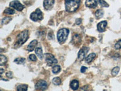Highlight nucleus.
Masks as SVG:
<instances>
[{
    "label": "nucleus",
    "instance_id": "obj_1",
    "mask_svg": "<svg viewBox=\"0 0 121 91\" xmlns=\"http://www.w3.org/2000/svg\"><path fill=\"white\" fill-rule=\"evenodd\" d=\"M81 0H65V5L67 12H73L79 7Z\"/></svg>",
    "mask_w": 121,
    "mask_h": 91
},
{
    "label": "nucleus",
    "instance_id": "obj_2",
    "mask_svg": "<svg viewBox=\"0 0 121 91\" xmlns=\"http://www.w3.org/2000/svg\"><path fill=\"white\" fill-rule=\"evenodd\" d=\"M69 34V30L67 29L64 28L58 31L57 34V38L60 43H62L67 40Z\"/></svg>",
    "mask_w": 121,
    "mask_h": 91
},
{
    "label": "nucleus",
    "instance_id": "obj_3",
    "mask_svg": "<svg viewBox=\"0 0 121 91\" xmlns=\"http://www.w3.org/2000/svg\"><path fill=\"white\" fill-rule=\"evenodd\" d=\"M28 38H29V32H28V30L22 31L18 35V37H17V44L20 46L23 44L26 41Z\"/></svg>",
    "mask_w": 121,
    "mask_h": 91
},
{
    "label": "nucleus",
    "instance_id": "obj_4",
    "mask_svg": "<svg viewBox=\"0 0 121 91\" xmlns=\"http://www.w3.org/2000/svg\"><path fill=\"white\" fill-rule=\"evenodd\" d=\"M45 61L49 66H52L58 63V60L55 58L53 55L50 54H45Z\"/></svg>",
    "mask_w": 121,
    "mask_h": 91
},
{
    "label": "nucleus",
    "instance_id": "obj_5",
    "mask_svg": "<svg viewBox=\"0 0 121 91\" xmlns=\"http://www.w3.org/2000/svg\"><path fill=\"white\" fill-rule=\"evenodd\" d=\"M43 18V13L39 9H37L35 12L32 13L30 15V19L34 21H38L39 20H41Z\"/></svg>",
    "mask_w": 121,
    "mask_h": 91
},
{
    "label": "nucleus",
    "instance_id": "obj_6",
    "mask_svg": "<svg viewBox=\"0 0 121 91\" xmlns=\"http://www.w3.org/2000/svg\"><path fill=\"white\" fill-rule=\"evenodd\" d=\"M9 5L10 7H13L18 11H22L24 8L23 5L18 1H13L10 2Z\"/></svg>",
    "mask_w": 121,
    "mask_h": 91
},
{
    "label": "nucleus",
    "instance_id": "obj_7",
    "mask_svg": "<svg viewBox=\"0 0 121 91\" xmlns=\"http://www.w3.org/2000/svg\"><path fill=\"white\" fill-rule=\"evenodd\" d=\"M35 88L38 90L44 91L47 89V83L44 80H39L35 85Z\"/></svg>",
    "mask_w": 121,
    "mask_h": 91
},
{
    "label": "nucleus",
    "instance_id": "obj_8",
    "mask_svg": "<svg viewBox=\"0 0 121 91\" xmlns=\"http://www.w3.org/2000/svg\"><path fill=\"white\" fill-rule=\"evenodd\" d=\"M88 50H89V49L87 47H84L80 50L78 53V59L80 61H82L84 59L86 54L88 53Z\"/></svg>",
    "mask_w": 121,
    "mask_h": 91
},
{
    "label": "nucleus",
    "instance_id": "obj_9",
    "mask_svg": "<svg viewBox=\"0 0 121 91\" xmlns=\"http://www.w3.org/2000/svg\"><path fill=\"white\" fill-rule=\"evenodd\" d=\"M55 0H44L43 5L46 10H50L53 6Z\"/></svg>",
    "mask_w": 121,
    "mask_h": 91
},
{
    "label": "nucleus",
    "instance_id": "obj_10",
    "mask_svg": "<svg viewBox=\"0 0 121 91\" xmlns=\"http://www.w3.org/2000/svg\"><path fill=\"white\" fill-rule=\"evenodd\" d=\"M107 25V22L106 21H103L100 22L99 23H98V24L97 25V27H98V30L100 32H104L105 30L106 29V26Z\"/></svg>",
    "mask_w": 121,
    "mask_h": 91
},
{
    "label": "nucleus",
    "instance_id": "obj_11",
    "mask_svg": "<svg viewBox=\"0 0 121 91\" xmlns=\"http://www.w3.org/2000/svg\"><path fill=\"white\" fill-rule=\"evenodd\" d=\"M96 0H86L85 5L90 8H95L97 6Z\"/></svg>",
    "mask_w": 121,
    "mask_h": 91
},
{
    "label": "nucleus",
    "instance_id": "obj_12",
    "mask_svg": "<svg viewBox=\"0 0 121 91\" xmlns=\"http://www.w3.org/2000/svg\"><path fill=\"white\" fill-rule=\"evenodd\" d=\"M37 44H38L37 40H33V41H32L31 42V43L29 44V46H27V50L30 52L33 51V50H34V49L35 48V47H36V46L37 45Z\"/></svg>",
    "mask_w": 121,
    "mask_h": 91
},
{
    "label": "nucleus",
    "instance_id": "obj_13",
    "mask_svg": "<svg viewBox=\"0 0 121 91\" xmlns=\"http://www.w3.org/2000/svg\"><path fill=\"white\" fill-rule=\"evenodd\" d=\"M70 87L74 91L77 90L79 87L78 81L76 80H73V81H72V82L70 83Z\"/></svg>",
    "mask_w": 121,
    "mask_h": 91
},
{
    "label": "nucleus",
    "instance_id": "obj_14",
    "mask_svg": "<svg viewBox=\"0 0 121 91\" xmlns=\"http://www.w3.org/2000/svg\"><path fill=\"white\" fill-rule=\"evenodd\" d=\"M96 57V54H95V53L90 54L86 57V58H85V62L87 63H90L91 62V61L95 59Z\"/></svg>",
    "mask_w": 121,
    "mask_h": 91
},
{
    "label": "nucleus",
    "instance_id": "obj_15",
    "mask_svg": "<svg viewBox=\"0 0 121 91\" xmlns=\"http://www.w3.org/2000/svg\"><path fill=\"white\" fill-rule=\"evenodd\" d=\"M35 53H36V55H38V57L39 59H43V57H44V55H43V50H42L41 47H38L35 49Z\"/></svg>",
    "mask_w": 121,
    "mask_h": 91
},
{
    "label": "nucleus",
    "instance_id": "obj_16",
    "mask_svg": "<svg viewBox=\"0 0 121 91\" xmlns=\"http://www.w3.org/2000/svg\"><path fill=\"white\" fill-rule=\"evenodd\" d=\"M27 87L28 86L26 84H20V85L18 86L17 90L18 91H27Z\"/></svg>",
    "mask_w": 121,
    "mask_h": 91
},
{
    "label": "nucleus",
    "instance_id": "obj_17",
    "mask_svg": "<svg viewBox=\"0 0 121 91\" xmlns=\"http://www.w3.org/2000/svg\"><path fill=\"white\" fill-rule=\"evenodd\" d=\"M95 15H96L97 19H99V18H102L104 15L103 10H100V9L97 10L96 13H95Z\"/></svg>",
    "mask_w": 121,
    "mask_h": 91
},
{
    "label": "nucleus",
    "instance_id": "obj_18",
    "mask_svg": "<svg viewBox=\"0 0 121 91\" xmlns=\"http://www.w3.org/2000/svg\"><path fill=\"white\" fill-rule=\"evenodd\" d=\"M7 59L5 56H4L3 55H0V65H3L7 63Z\"/></svg>",
    "mask_w": 121,
    "mask_h": 91
},
{
    "label": "nucleus",
    "instance_id": "obj_19",
    "mask_svg": "<svg viewBox=\"0 0 121 91\" xmlns=\"http://www.w3.org/2000/svg\"><path fill=\"white\" fill-rule=\"evenodd\" d=\"M14 62L18 64H24L25 62V58H17L14 60Z\"/></svg>",
    "mask_w": 121,
    "mask_h": 91
},
{
    "label": "nucleus",
    "instance_id": "obj_20",
    "mask_svg": "<svg viewBox=\"0 0 121 91\" xmlns=\"http://www.w3.org/2000/svg\"><path fill=\"white\" fill-rule=\"evenodd\" d=\"M60 70H61V68H60V67L59 66H58V65H56V66H55L53 68L52 72H53V73L56 74V73H59V72L60 71Z\"/></svg>",
    "mask_w": 121,
    "mask_h": 91
},
{
    "label": "nucleus",
    "instance_id": "obj_21",
    "mask_svg": "<svg viewBox=\"0 0 121 91\" xmlns=\"http://www.w3.org/2000/svg\"><path fill=\"white\" fill-rule=\"evenodd\" d=\"M53 83L55 85H60L61 84V80L59 77H55L53 79Z\"/></svg>",
    "mask_w": 121,
    "mask_h": 91
},
{
    "label": "nucleus",
    "instance_id": "obj_22",
    "mask_svg": "<svg viewBox=\"0 0 121 91\" xmlns=\"http://www.w3.org/2000/svg\"><path fill=\"white\" fill-rule=\"evenodd\" d=\"M15 13V10L10 8H7L5 10H4V14H8V15H13V14H14Z\"/></svg>",
    "mask_w": 121,
    "mask_h": 91
},
{
    "label": "nucleus",
    "instance_id": "obj_23",
    "mask_svg": "<svg viewBox=\"0 0 121 91\" xmlns=\"http://www.w3.org/2000/svg\"><path fill=\"white\" fill-rule=\"evenodd\" d=\"M10 20H12V18H10V17H4V18L2 19V24H6L9 23Z\"/></svg>",
    "mask_w": 121,
    "mask_h": 91
},
{
    "label": "nucleus",
    "instance_id": "obj_24",
    "mask_svg": "<svg viewBox=\"0 0 121 91\" xmlns=\"http://www.w3.org/2000/svg\"><path fill=\"white\" fill-rule=\"evenodd\" d=\"M98 2H99V3L100 4V5L102 6V7H108V4L106 3L104 0H98Z\"/></svg>",
    "mask_w": 121,
    "mask_h": 91
},
{
    "label": "nucleus",
    "instance_id": "obj_25",
    "mask_svg": "<svg viewBox=\"0 0 121 91\" xmlns=\"http://www.w3.org/2000/svg\"><path fill=\"white\" fill-rule=\"evenodd\" d=\"M119 71V67H115L113 69L112 71V73L113 75H116L118 73Z\"/></svg>",
    "mask_w": 121,
    "mask_h": 91
},
{
    "label": "nucleus",
    "instance_id": "obj_26",
    "mask_svg": "<svg viewBox=\"0 0 121 91\" xmlns=\"http://www.w3.org/2000/svg\"><path fill=\"white\" fill-rule=\"evenodd\" d=\"M114 48L117 50L121 49V40H119L116 43L115 46H114Z\"/></svg>",
    "mask_w": 121,
    "mask_h": 91
},
{
    "label": "nucleus",
    "instance_id": "obj_27",
    "mask_svg": "<svg viewBox=\"0 0 121 91\" xmlns=\"http://www.w3.org/2000/svg\"><path fill=\"white\" fill-rule=\"evenodd\" d=\"M29 58H30V60L33 61H36L37 60V58H36V57L33 54H32V55H30L29 56Z\"/></svg>",
    "mask_w": 121,
    "mask_h": 91
},
{
    "label": "nucleus",
    "instance_id": "obj_28",
    "mask_svg": "<svg viewBox=\"0 0 121 91\" xmlns=\"http://www.w3.org/2000/svg\"><path fill=\"white\" fill-rule=\"evenodd\" d=\"M6 75H7V77L10 78H12L13 77V75H12V72H8L6 73Z\"/></svg>",
    "mask_w": 121,
    "mask_h": 91
},
{
    "label": "nucleus",
    "instance_id": "obj_29",
    "mask_svg": "<svg viewBox=\"0 0 121 91\" xmlns=\"http://www.w3.org/2000/svg\"><path fill=\"white\" fill-rule=\"evenodd\" d=\"M86 70H87V68H86V67L85 66H82L81 68V72L82 73H84V72L86 71Z\"/></svg>",
    "mask_w": 121,
    "mask_h": 91
},
{
    "label": "nucleus",
    "instance_id": "obj_30",
    "mask_svg": "<svg viewBox=\"0 0 121 91\" xmlns=\"http://www.w3.org/2000/svg\"><path fill=\"white\" fill-rule=\"evenodd\" d=\"M76 23L77 24H80L81 23V19H80V18H78L76 20Z\"/></svg>",
    "mask_w": 121,
    "mask_h": 91
},
{
    "label": "nucleus",
    "instance_id": "obj_31",
    "mask_svg": "<svg viewBox=\"0 0 121 91\" xmlns=\"http://www.w3.org/2000/svg\"><path fill=\"white\" fill-rule=\"evenodd\" d=\"M87 86H84V87H82V88L81 89V91H87Z\"/></svg>",
    "mask_w": 121,
    "mask_h": 91
}]
</instances>
